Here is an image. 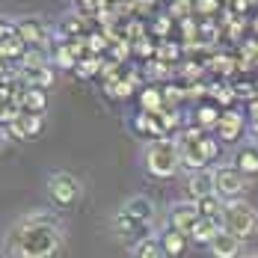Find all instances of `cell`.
<instances>
[{
  "instance_id": "6da1fadb",
  "label": "cell",
  "mask_w": 258,
  "mask_h": 258,
  "mask_svg": "<svg viewBox=\"0 0 258 258\" xmlns=\"http://www.w3.org/2000/svg\"><path fill=\"white\" fill-rule=\"evenodd\" d=\"M66 249V226L53 211H27L9 223L0 240L3 258H59Z\"/></svg>"
},
{
  "instance_id": "7a4b0ae2",
  "label": "cell",
  "mask_w": 258,
  "mask_h": 258,
  "mask_svg": "<svg viewBox=\"0 0 258 258\" xmlns=\"http://www.w3.org/2000/svg\"><path fill=\"white\" fill-rule=\"evenodd\" d=\"M143 172L155 181H169L181 172V143L175 137H163V140H149L143 146Z\"/></svg>"
},
{
  "instance_id": "3957f363",
  "label": "cell",
  "mask_w": 258,
  "mask_h": 258,
  "mask_svg": "<svg viewBox=\"0 0 258 258\" xmlns=\"http://www.w3.org/2000/svg\"><path fill=\"white\" fill-rule=\"evenodd\" d=\"M223 155V146L214 134H205L196 143H181V169L190 172H202V169H214L217 160Z\"/></svg>"
},
{
  "instance_id": "277c9868",
  "label": "cell",
  "mask_w": 258,
  "mask_h": 258,
  "mask_svg": "<svg viewBox=\"0 0 258 258\" xmlns=\"http://www.w3.org/2000/svg\"><path fill=\"white\" fill-rule=\"evenodd\" d=\"M45 193L51 199L53 208L59 211H72V208L80 205L83 199V184L75 172H66V169H53L48 181H45Z\"/></svg>"
},
{
  "instance_id": "5b68a950",
  "label": "cell",
  "mask_w": 258,
  "mask_h": 258,
  "mask_svg": "<svg viewBox=\"0 0 258 258\" xmlns=\"http://www.w3.org/2000/svg\"><path fill=\"white\" fill-rule=\"evenodd\" d=\"M223 229L237 234L240 240L252 237L258 232V211L255 205H249L246 199L237 202H226V214H223Z\"/></svg>"
},
{
  "instance_id": "8992f818",
  "label": "cell",
  "mask_w": 258,
  "mask_h": 258,
  "mask_svg": "<svg viewBox=\"0 0 258 258\" xmlns=\"http://www.w3.org/2000/svg\"><path fill=\"white\" fill-rule=\"evenodd\" d=\"M211 172H214V193L223 202H237L249 193V178L237 172L232 163H217Z\"/></svg>"
},
{
  "instance_id": "52a82bcc",
  "label": "cell",
  "mask_w": 258,
  "mask_h": 258,
  "mask_svg": "<svg viewBox=\"0 0 258 258\" xmlns=\"http://www.w3.org/2000/svg\"><path fill=\"white\" fill-rule=\"evenodd\" d=\"M199 208L193 199H178V202H172V205L166 208V214H163V226H169V229H175V232H184L190 237V229L199 223Z\"/></svg>"
},
{
  "instance_id": "ba28073f",
  "label": "cell",
  "mask_w": 258,
  "mask_h": 258,
  "mask_svg": "<svg viewBox=\"0 0 258 258\" xmlns=\"http://www.w3.org/2000/svg\"><path fill=\"white\" fill-rule=\"evenodd\" d=\"M15 30H18V39L24 42L27 48H33V51H45V45H51L48 42V27H45L42 18H36V15L18 18L15 21Z\"/></svg>"
},
{
  "instance_id": "9c48e42d",
  "label": "cell",
  "mask_w": 258,
  "mask_h": 258,
  "mask_svg": "<svg viewBox=\"0 0 258 258\" xmlns=\"http://www.w3.org/2000/svg\"><path fill=\"white\" fill-rule=\"evenodd\" d=\"M243 131H246V113H240V110H223V116H220V125L214 131V137L220 140V143H240V137H243Z\"/></svg>"
},
{
  "instance_id": "30bf717a",
  "label": "cell",
  "mask_w": 258,
  "mask_h": 258,
  "mask_svg": "<svg viewBox=\"0 0 258 258\" xmlns=\"http://www.w3.org/2000/svg\"><path fill=\"white\" fill-rule=\"evenodd\" d=\"M110 226H113V232L119 234L122 240H131V246H134L137 240L149 237V234H157L152 226H146V223H140V220L128 217L125 211H116V214H113V220H110Z\"/></svg>"
},
{
  "instance_id": "8fae6325",
  "label": "cell",
  "mask_w": 258,
  "mask_h": 258,
  "mask_svg": "<svg viewBox=\"0 0 258 258\" xmlns=\"http://www.w3.org/2000/svg\"><path fill=\"white\" fill-rule=\"evenodd\" d=\"M119 211H125L128 217L140 220V223H146V226H152V229H155V223H157V205L149 199V196H143V193L128 196V199L119 205Z\"/></svg>"
},
{
  "instance_id": "7c38bea8",
  "label": "cell",
  "mask_w": 258,
  "mask_h": 258,
  "mask_svg": "<svg viewBox=\"0 0 258 258\" xmlns=\"http://www.w3.org/2000/svg\"><path fill=\"white\" fill-rule=\"evenodd\" d=\"M232 166L237 172H243L246 178L258 175V146L255 143H240L232 155Z\"/></svg>"
},
{
  "instance_id": "4fadbf2b",
  "label": "cell",
  "mask_w": 258,
  "mask_h": 258,
  "mask_svg": "<svg viewBox=\"0 0 258 258\" xmlns=\"http://www.w3.org/2000/svg\"><path fill=\"white\" fill-rule=\"evenodd\" d=\"M240 249H243V240L232 232H223L217 234L214 240H211V246H208V252L211 258H240Z\"/></svg>"
},
{
  "instance_id": "5bb4252c",
  "label": "cell",
  "mask_w": 258,
  "mask_h": 258,
  "mask_svg": "<svg viewBox=\"0 0 258 258\" xmlns=\"http://www.w3.org/2000/svg\"><path fill=\"white\" fill-rule=\"evenodd\" d=\"M160 243H163V249H166V258H181L187 252V246H190V237L184 232H175V229H169V226H160Z\"/></svg>"
},
{
  "instance_id": "9a60e30c",
  "label": "cell",
  "mask_w": 258,
  "mask_h": 258,
  "mask_svg": "<svg viewBox=\"0 0 258 258\" xmlns=\"http://www.w3.org/2000/svg\"><path fill=\"white\" fill-rule=\"evenodd\" d=\"M214 193V172L211 169H202V172H190L187 175V199L199 202Z\"/></svg>"
},
{
  "instance_id": "2e32d148",
  "label": "cell",
  "mask_w": 258,
  "mask_h": 258,
  "mask_svg": "<svg viewBox=\"0 0 258 258\" xmlns=\"http://www.w3.org/2000/svg\"><path fill=\"white\" fill-rule=\"evenodd\" d=\"M220 116H223V110H220L214 101H205V104H199V107L193 110L190 125H199L202 131L214 134V131H217V125H220Z\"/></svg>"
},
{
  "instance_id": "e0dca14e",
  "label": "cell",
  "mask_w": 258,
  "mask_h": 258,
  "mask_svg": "<svg viewBox=\"0 0 258 258\" xmlns=\"http://www.w3.org/2000/svg\"><path fill=\"white\" fill-rule=\"evenodd\" d=\"M223 232V223H217V220H208V217H199V223L190 229V243L193 246H211V240L217 237V234Z\"/></svg>"
},
{
  "instance_id": "ac0fdd59",
  "label": "cell",
  "mask_w": 258,
  "mask_h": 258,
  "mask_svg": "<svg viewBox=\"0 0 258 258\" xmlns=\"http://www.w3.org/2000/svg\"><path fill=\"white\" fill-rule=\"evenodd\" d=\"M18 104H21V110H24V113H39V116H45V110H48V89L24 86Z\"/></svg>"
},
{
  "instance_id": "d6986e66",
  "label": "cell",
  "mask_w": 258,
  "mask_h": 258,
  "mask_svg": "<svg viewBox=\"0 0 258 258\" xmlns=\"http://www.w3.org/2000/svg\"><path fill=\"white\" fill-rule=\"evenodd\" d=\"M131 258H166V249H163L157 234H149L131 246Z\"/></svg>"
},
{
  "instance_id": "ffe728a7",
  "label": "cell",
  "mask_w": 258,
  "mask_h": 258,
  "mask_svg": "<svg viewBox=\"0 0 258 258\" xmlns=\"http://www.w3.org/2000/svg\"><path fill=\"white\" fill-rule=\"evenodd\" d=\"M140 110H143V113H152V116H160V113L166 110L160 86H146V89L140 92Z\"/></svg>"
},
{
  "instance_id": "44dd1931",
  "label": "cell",
  "mask_w": 258,
  "mask_h": 258,
  "mask_svg": "<svg viewBox=\"0 0 258 258\" xmlns=\"http://www.w3.org/2000/svg\"><path fill=\"white\" fill-rule=\"evenodd\" d=\"M196 208H199V214L202 217H208V220H217V223H223V214H226V202L217 196V193H211V196H205V199H199L196 202Z\"/></svg>"
},
{
  "instance_id": "7402d4cb",
  "label": "cell",
  "mask_w": 258,
  "mask_h": 258,
  "mask_svg": "<svg viewBox=\"0 0 258 258\" xmlns=\"http://www.w3.org/2000/svg\"><path fill=\"white\" fill-rule=\"evenodd\" d=\"M78 56H75V51L69 48V45H53V59L51 66L53 69H66V72H75L78 69Z\"/></svg>"
},
{
  "instance_id": "603a6c76",
  "label": "cell",
  "mask_w": 258,
  "mask_h": 258,
  "mask_svg": "<svg viewBox=\"0 0 258 258\" xmlns=\"http://www.w3.org/2000/svg\"><path fill=\"white\" fill-rule=\"evenodd\" d=\"M104 69V59L101 56H86V59H80L78 62V78H95V75H101Z\"/></svg>"
},
{
  "instance_id": "cb8c5ba5",
  "label": "cell",
  "mask_w": 258,
  "mask_h": 258,
  "mask_svg": "<svg viewBox=\"0 0 258 258\" xmlns=\"http://www.w3.org/2000/svg\"><path fill=\"white\" fill-rule=\"evenodd\" d=\"M155 56L160 59V62H172V59H178V56H181V48H178V45H172V42H160Z\"/></svg>"
},
{
  "instance_id": "d4e9b609",
  "label": "cell",
  "mask_w": 258,
  "mask_h": 258,
  "mask_svg": "<svg viewBox=\"0 0 258 258\" xmlns=\"http://www.w3.org/2000/svg\"><path fill=\"white\" fill-rule=\"evenodd\" d=\"M104 48H107V39L98 36V33H92V36H89V53H92V56H98Z\"/></svg>"
},
{
  "instance_id": "484cf974",
  "label": "cell",
  "mask_w": 258,
  "mask_h": 258,
  "mask_svg": "<svg viewBox=\"0 0 258 258\" xmlns=\"http://www.w3.org/2000/svg\"><path fill=\"white\" fill-rule=\"evenodd\" d=\"M75 3L80 6V12H83L86 18H89V15H95V9H98V6H104V0H75Z\"/></svg>"
},
{
  "instance_id": "4316f807",
  "label": "cell",
  "mask_w": 258,
  "mask_h": 258,
  "mask_svg": "<svg viewBox=\"0 0 258 258\" xmlns=\"http://www.w3.org/2000/svg\"><path fill=\"white\" fill-rule=\"evenodd\" d=\"M196 9H199L202 15H214V12L220 9V0H196Z\"/></svg>"
},
{
  "instance_id": "83f0119b",
  "label": "cell",
  "mask_w": 258,
  "mask_h": 258,
  "mask_svg": "<svg viewBox=\"0 0 258 258\" xmlns=\"http://www.w3.org/2000/svg\"><path fill=\"white\" fill-rule=\"evenodd\" d=\"M9 143H12V137H9V131H6V125H0V155L9 149Z\"/></svg>"
},
{
  "instance_id": "f1b7e54d",
  "label": "cell",
  "mask_w": 258,
  "mask_h": 258,
  "mask_svg": "<svg viewBox=\"0 0 258 258\" xmlns=\"http://www.w3.org/2000/svg\"><path fill=\"white\" fill-rule=\"evenodd\" d=\"M169 27H172V18H166V15H163V18H157L155 33H160V36H163V33H169Z\"/></svg>"
},
{
  "instance_id": "f546056e",
  "label": "cell",
  "mask_w": 258,
  "mask_h": 258,
  "mask_svg": "<svg viewBox=\"0 0 258 258\" xmlns=\"http://www.w3.org/2000/svg\"><path fill=\"white\" fill-rule=\"evenodd\" d=\"M243 258H258V252H252V255H243Z\"/></svg>"
}]
</instances>
